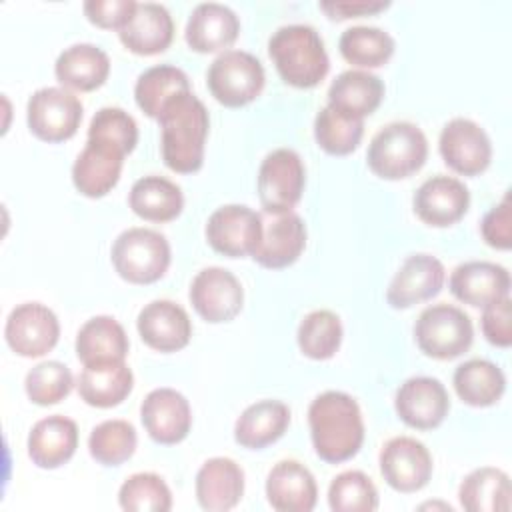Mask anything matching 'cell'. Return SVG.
<instances>
[{"mask_svg": "<svg viewBox=\"0 0 512 512\" xmlns=\"http://www.w3.org/2000/svg\"><path fill=\"white\" fill-rule=\"evenodd\" d=\"M308 426L314 452L328 464L346 462L362 448L364 420L360 406L342 390H326L310 402Z\"/></svg>", "mask_w": 512, "mask_h": 512, "instance_id": "cell-1", "label": "cell"}, {"mask_svg": "<svg viewBox=\"0 0 512 512\" xmlns=\"http://www.w3.org/2000/svg\"><path fill=\"white\" fill-rule=\"evenodd\" d=\"M164 164L180 174H192L204 164L210 116L204 102L192 92L174 96L156 118Z\"/></svg>", "mask_w": 512, "mask_h": 512, "instance_id": "cell-2", "label": "cell"}, {"mask_svg": "<svg viewBox=\"0 0 512 512\" xmlns=\"http://www.w3.org/2000/svg\"><path fill=\"white\" fill-rule=\"evenodd\" d=\"M268 54L280 78L294 88H314L330 68L324 40L310 24L276 28L268 40Z\"/></svg>", "mask_w": 512, "mask_h": 512, "instance_id": "cell-3", "label": "cell"}, {"mask_svg": "<svg viewBox=\"0 0 512 512\" xmlns=\"http://www.w3.org/2000/svg\"><path fill=\"white\" fill-rule=\"evenodd\" d=\"M428 156L424 132L406 120L382 126L370 140L366 162L368 168L384 180H402L418 172Z\"/></svg>", "mask_w": 512, "mask_h": 512, "instance_id": "cell-4", "label": "cell"}, {"mask_svg": "<svg viewBox=\"0 0 512 512\" xmlns=\"http://www.w3.org/2000/svg\"><path fill=\"white\" fill-rule=\"evenodd\" d=\"M110 258L114 270L126 282L152 284L166 274L172 252L164 234L152 228L134 226L116 236Z\"/></svg>", "mask_w": 512, "mask_h": 512, "instance_id": "cell-5", "label": "cell"}, {"mask_svg": "<svg viewBox=\"0 0 512 512\" xmlns=\"http://www.w3.org/2000/svg\"><path fill=\"white\" fill-rule=\"evenodd\" d=\"M414 340L426 356L452 360L472 346L474 326L462 308L438 302L420 312L414 324Z\"/></svg>", "mask_w": 512, "mask_h": 512, "instance_id": "cell-6", "label": "cell"}, {"mask_svg": "<svg viewBox=\"0 0 512 512\" xmlns=\"http://www.w3.org/2000/svg\"><path fill=\"white\" fill-rule=\"evenodd\" d=\"M264 82L266 74L262 62L254 54L236 48L220 52L206 74L210 94L228 108H240L256 100Z\"/></svg>", "mask_w": 512, "mask_h": 512, "instance_id": "cell-7", "label": "cell"}, {"mask_svg": "<svg viewBox=\"0 0 512 512\" xmlns=\"http://www.w3.org/2000/svg\"><path fill=\"white\" fill-rule=\"evenodd\" d=\"M306 184V168L300 154L292 148L268 152L258 168V198L268 214L292 212L300 202Z\"/></svg>", "mask_w": 512, "mask_h": 512, "instance_id": "cell-8", "label": "cell"}, {"mask_svg": "<svg viewBox=\"0 0 512 512\" xmlns=\"http://www.w3.org/2000/svg\"><path fill=\"white\" fill-rule=\"evenodd\" d=\"M82 102L62 86L38 88L26 104L30 132L44 142H64L76 134L82 122Z\"/></svg>", "mask_w": 512, "mask_h": 512, "instance_id": "cell-9", "label": "cell"}, {"mask_svg": "<svg viewBox=\"0 0 512 512\" xmlns=\"http://www.w3.org/2000/svg\"><path fill=\"white\" fill-rule=\"evenodd\" d=\"M4 338L10 350L18 356H44L60 338L58 316L42 302L18 304L6 318Z\"/></svg>", "mask_w": 512, "mask_h": 512, "instance_id": "cell-10", "label": "cell"}, {"mask_svg": "<svg viewBox=\"0 0 512 512\" xmlns=\"http://www.w3.org/2000/svg\"><path fill=\"white\" fill-rule=\"evenodd\" d=\"M262 238V216L246 204H226L216 208L206 222L208 244L228 256H252Z\"/></svg>", "mask_w": 512, "mask_h": 512, "instance_id": "cell-11", "label": "cell"}, {"mask_svg": "<svg viewBox=\"0 0 512 512\" xmlns=\"http://www.w3.org/2000/svg\"><path fill=\"white\" fill-rule=\"evenodd\" d=\"M190 302L200 318L210 324L230 322L244 304V288L240 280L222 266L202 268L190 284Z\"/></svg>", "mask_w": 512, "mask_h": 512, "instance_id": "cell-12", "label": "cell"}, {"mask_svg": "<svg viewBox=\"0 0 512 512\" xmlns=\"http://www.w3.org/2000/svg\"><path fill=\"white\" fill-rule=\"evenodd\" d=\"M438 150L448 168L464 176H476L490 166L492 142L486 130L470 118H452L444 124Z\"/></svg>", "mask_w": 512, "mask_h": 512, "instance_id": "cell-13", "label": "cell"}, {"mask_svg": "<svg viewBox=\"0 0 512 512\" xmlns=\"http://www.w3.org/2000/svg\"><path fill=\"white\" fill-rule=\"evenodd\" d=\"M378 464L386 484L402 494L422 490L432 478V456L412 436L390 438L380 450Z\"/></svg>", "mask_w": 512, "mask_h": 512, "instance_id": "cell-14", "label": "cell"}, {"mask_svg": "<svg viewBox=\"0 0 512 512\" xmlns=\"http://www.w3.org/2000/svg\"><path fill=\"white\" fill-rule=\"evenodd\" d=\"M126 152L118 144L88 136L86 146L72 164V182L88 198L106 196L120 180Z\"/></svg>", "mask_w": 512, "mask_h": 512, "instance_id": "cell-15", "label": "cell"}, {"mask_svg": "<svg viewBox=\"0 0 512 512\" xmlns=\"http://www.w3.org/2000/svg\"><path fill=\"white\" fill-rule=\"evenodd\" d=\"M394 408L406 426L432 430L448 416L450 396L438 378L412 376L396 390Z\"/></svg>", "mask_w": 512, "mask_h": 512, "instance_id": "cell-16", "label": "cell"}, {"mask_svg": "<svg viewBox=\"0 0 512 512\" xmlns=\"http://www.w3.org/2000/svg\"><path fill=\"white\" fill-rule=\"evenodd\" d=\"M140 420L154 442L178 444L192 428V408L182 392L154 388L140 404Z\"/></svg>", "mask_w": 512, "mask_h": 512, "instance_id": "cell-17", "label": "cell"}, {"mask_svg": "<svg viewBox=\"0 0 512 512\" xmlns=\"http://www.w3.org/2000/svg\"><path fill=\"white\" fill-rule=\"evenodd\" d=\"M470 206V192L466 184L448 174H436L424 180L412 198L416 216L436 228L458 222Z\"/></svg>", "mask_w": 512, "mask_h": 512, "instance_id": "cell-18", "label": "cell"}, {"mask_svg": "<svg viewBox=\"0 0 512 512\" xmlns=\"http://www.w3.org/2000/svg\"><path fill=\"white\" fill-rule=\"evenodd\" d=\"M444 264L426 252L410 254L392 276L386 302L392 308H410L418 302L434 298L444 284Z\"/></svg>", "mask_w": 512, "mask_h": 512, "instance_id": "cell-19", "label": "cell"}, {"mask_svg": "<svg viewBox=\"0 0 512 512\" xmlns=\"http://www.w3.org/2000/svg\"><path fill=\"white\" fill-rule=\"evenodd\" d=\"M142 342L158 352L182 350L192 338V322L188 312L172 300L148 302L136 318Z\"/></svg>", "mask_w": 512, "mask_h": 512, "instance_id": "cell-20", "label": "cell"}, {"mask_svg": "<svg viewBox=\"0 0 512 512\" xmlns=\"http://www.w3.org/2000/svg\"><path fill=\"white\" fill-rule=\"evenodd\" d=\"M448 288L456 300L484 308L498 298L510 296V272L496 262L468 260L452 270Z\"/></svg>", "mask_w": 512, "mask_h": 512, "instance_id": "cell-21", "label": "cell"}, {"mask_svg": "<svg viewBox=\"0 0 512 512\" xmlns=\"http://www.w3.org/2000/svg\"><path fill=\"white\" fill-rule=\"evenodd\" d=\"M272 216V214H270ZM306 248V224L296 212L274 214L268 222L262 220V238L252 258L270 270L294 264Z\"/></svg>", "mask_w": 512, "mask_h": 512, "instance_id": "cell-22", "label": "cell"}, {"mask_svg": "<svg viewBox=\"0 0 512 512\" xmlns=\"http://www.w3.org/2000/svg\"><path fill=\"white\" fill-rule=\"evenodd\" d=\"M240 32L238 14L220 2H200L192 8L184 38L196 52H218L234 44Z\"/></svg>", "mask_w": 512, "mask_h": 512, "instance_id": "cell-23", "label": "cell"}, {"mask_svg": "<svg viewBox=\"0 0 512 512\" xmlns=\"http://www.w3.org/2000/svg\"><path fill=\"white\" fill-rule=\"evenodd\" d=\"M196 500L202 510L226 512L232 510L244 494V470L232 458H208L196 472Z\"/></svg>", "mask_w": 512, "mask_h": 512, "instance_id": "cell-24", "label": "cell"}, {"mask_svg": "<svg viewBox=\"0 0 512 512\" xmlns=\"http://www.w3.org/2000/svg\"><path fill=\"white\" fill-rule=\"evenodd\" d=\"M266 498L278 512H310L318 500L314 474L298 460H280L268 472Z\"/></svg>", "mask_w": 512, "mask_h": 512, "instance_id": "cell-25", "label": "cell"}, {"mask_svg": "<svg viewBox=\"0 0 512 512\" xmlns=\"http://www.w3.org/2000/svg\"><path fill=\"white\" fill-rule=\"evenodd\" d=\"M120 42L134 54L164 52L174 38V20L164 4L138 2L130 20L118 30Z\"/></svg>", "mask_w": 512, "mask_h": 512, "instance_id": "cell-26", "label": "cell"}, {"mask_svg": "<svg viewBox=\"0 0 512 512\" xmlns=\"http://www.w3.org/2000/svg\"><path fill=\"white\" fill-rule=\"evenodd\" d=\"M78 448V426L72 418L52 414L38 420L28 434V456L44 470L66 464Z\"/></svg>", "mask_w": 512, "mask_h": 512, "instance_id": "cell-27", "label": "cell"}, {"mask_svg": "<svg viewBox=\"0 0 512 512\" xmlns=\"http://www.w3.org/2000/svg\"><path fill=\"white\" fill-rule=\"evenodd\" d=\"M54 74L62 88L90 92L106 82L110 74V58L100 46L78 42L58 54Z\"/></svg>", "mask_w": 512, "mask_h": 512, "instance_id": "cell-28", "label": "cell"}, {"mask_svg": "<svg viewBox=\"0 0 512 512\" xmlns=\"http://www.w3.org/2000/svg\"><path fill=\"white\" fill-rule=\"evenodd\" d=\"M128 348L126 330L112 316H94L76 334V356L84 366L124 362Z\"/></svg>", "mask_w": 512, "mask_h": 512, "instance_id": "cell-29", "label": "cell"}, {"mask_svg": "<svg viewBox=\"0 0 512 512\" xmlns=\"http://www.w3.org/2000/svg\"><path fill=\"white\" fill-rule=\"evenodd\" d=\"M384 98V82L368 70H344L328 88V106L334 110L364 120L370 116Z\"/></svg>", "mask_w": 512, "mask_h": 512, "instance_id": "cell-30", "label": "cell"}, {"mask_svg": "<svg viewBox=\"0 0 512 512\" xmlns=\"http://www.w3.org/2000/svg\"><path fill=\"white\" fill-rule=\"evenodd\" d=\"M290 408L280 400H258L242 410L234 424V440L250 450H262L284 436Z\"/></svg>", "mask_w": 512, "mask_h": 512, "instance_id": "cell-31", "label": "cell"}, {"mask_svg": "<svg viewBox=\"0 0 512 512\" xmlns=\"http://www.w3.org/2000/svg\"><path fill=\"white\" fill-rule=\"evenodd\" d=\"M128 204L136 216L148 222H170L184 208L182 188L158 174L138 178L128 194Z\"/></svg>", "mask_w": 512, "mask_h": 512, "instance_id": "cell-32", "label": "cell"}, {"mask_svg": "<svg viewBox=\"0 0 512 512\" xmlns=\"http://www.w3.org/2000/svg\"><path fill=\"white\" fill-rule=\"evenodd\" d=\"M80 398L94 408H112L128 398L134 374L126 362L84 366L76 382Z\"/></svg>", "mask_w": 512, "mask_h": 512, "instance_id": "cell-33", "label": "cell"}, {"mask_svg": "<svg viewBox=\"0 0 512 512\" xmlns=\"http://www.w3.org/2000/svg\"><path fill=\"white\" fill-rule=\"evenodd\" d=\"M452 384L464 404L486 408L502 398L506 390V376L494 362L484 358H470L456 366Z\"/></svg>", "mask_w": 512, "mask_h": 512, "instance_id": "cell-34", "label": "cell"}, {"mask_svg": "<svg viewBox=\"0 0 512 512\" xmlns=\"http://www.w3.org/2000/svg\"><path fill=\"white\" fill-rule=\"evenodd\" d=\"M458 500L468 512H508L512 506L510 478L500 468H476L462 480Z\"/></svg>", "mask_w": 512, "mask_h": 512, "instance_id": "cell-35", "label": "cell"}, {"mask_svg": "<svg viewBox=\"0 0 512 512\" xmlns=\"http://www.w3.org/2000/svg\"><path fill=\"white\" fill-rule=\"evenodd\" d=\"M192 90L186 72L172 64H156L140 72L134 84V98L140 110L158 118L162 108L178 94Z\"/></svg>", "mask_w": 512, "mask_h": 512, "instance_id": "cell-36", "label": "cell"}, {"mask_svg": "<svg viewBox=\"0 0 512 512\" xmlns=\"http://www.w3.org/2000/svg\"><path fill=\"white\" fill-rule=\"evenodd\" d=\"M394 48L396 42L386 30L368 24H356L346 28L338 40V50L342 58L360 68L384 66L394 54Z\"/></svg>", "mask_w": 512, "mask_h": 512, "instance_id": "cell-37", "label": "cell"}, {"mask_svg": "<svg viewBox=\"0 0 512 512\" xmlns=\"http://www.w3.org/2000/svg\"><path fill=\"white\" fill-rule=\"evenodd\" d=\"M136 428L128 420L112 418L96 424L88 436L90 456L102 466H120L136 452Z\"/></svg>", "mask_w": 512, "mask_h": 512, "instance_id": "cell-38", "label": "cell"}, {"mask_svg": "<svg viewBox=\"0 0 512 512\" xmlns=\"http://www.w3.org/2000/svg\"><path fill=\"white\" fill-rule=\"evenodd\" d=\"M296 340L304 356L312 360H328L342 344V322L332 310H312L302 318Z\"/></svg>", "mask_w": 512, "mask_h": 512, "instance_id": "cell-39", "label": "cell"}, {"mask_svg": "<svg viewBox=\"0 0 512 512\" xmlns=\"http://www.w3.org/2000/svg\"><path fill=\"white\" fill-rule=\"evenodd\" d=\"M362 136H364V120L350 118L328 104L320 108V112L314 118L316 144L332 156H346L354 152Z\"/></svg>", "mask_w": 512, "mask_h": 512, "instance_id": "cell-40", "label": "cell"}, {"mask_svg": "<svg viewBox=\"0 0 512 512\" xmlns=\"http://www.w3.org/2000/svg\"><path fill=\"white\" fill-rule=\"evenodd\" d=\"M118 504L126 512H168L172 508V492L162 476L136 472L122 482Z\"/></svg>", "mask_w": 512, "mask_h": 512, "instance_id": "cell-41", "label": "cell"}, {"mask_svg": "<svg viewBox=\"0 0 512 512\" xmlns=\"http://www.w3.org/2000/svg\"><path fill=\"white\" fill-rule=\"evenodd\" d=\"M380 504L374 482L360 470H346L332 478L328 506L334 512H374Z\"/></svg>", "mask_w": 512, "mask_h": 512, "instance_id": "cell-42", "label": "cell"}, {"mask_svg": "<svg viewBox=\"0 0 512 512\" xmlns=\"http://www.w3.org/2000/svg\"><path fill=\"white\" fill-rule=\"evenodd\" d=\"M74 386L70 368L58 360H44L32 366L24 378L28 398L38 406H52L64 400Z\"/></svg>", "mask_w": 512, "mask_h": 512, "instance_id": "cell-43", "label": "cell"}, {"mask_svg": "<svg viewBox=\"0 0 512 512\" xmlns=\"http://www.w3.org/2000/svg\"><path fill=\"white\" fill-rule=\"evenodd\" d=\"M88 136L110 140L130 154L138 144V124L126 110L118 106H104L92 116Z\"/></svg>", "mask_w": 512, "mask_h": 512, "instance_id": "cell-44", "label": "cell"}, {"mask_svg": "<svg viewBox=\"0 0 512 512\" xmlns=\"http://www.w3.org/2000/svg\"><path fill=\"white\" fill-rule=\"evenodd\" d=\"M480 232L484 242L492 248L508 250L512 246V206L508 192L484 214L480 222Z\"/></svg>", "mask_w": 512, "mask_h": 512, "instance_id": "cell-45", "label": "cell"}, {"mask_svg": "<svg viewBox=\"0 0 512 512\" xmlns=\"http://www.w3.org/2000/svg\"><path fill=\"white\" fill-rule=\"evenodd\" d=\"M482 334L486 340L498 348H508L512 344V312H510V296L498 298L484 306L480 318Z\"/></svg>", "mask_w": 512, "mask_h": 512, "instance_id": "cell-46", "label": "cell"}, {"mask_svg": "<svg viewBox=\"0 0 512 512\" xmlns=\"http://www.w3.org/2000/svg\"><path fill=\"white\" fill-rule=\"evenodd\" d=\"M138 2L134 0H86L82 4L88 20L100 28H122L134 14Z\"/></svg>", "mask_w": 512, "mask_h": 512, "instance_id": "cell-47", "label": "cell"}, {"mask_svg": "<svg viewBox=\"0 0 512 512\" xmlns=\"http://www.w3.org/2000/svg\"><path fill=\"white\" fill-rule=\"evenodd\" d=\"M388 6H390L388 0H352V2L350 0H324V2H320V8L334 20L376 14Z\"/></svg>", "mask_w": 512, "mask_h": 512, "instance_id": "cell-48", "label": "cell"}, {"mask_svg": "<svg viewBox=\"0 0 512 512\" xmlns=\"http://www.w3.org/2000/svg\"><path fill=\"white\" fill-rule=\"evenodd\" d=\"M436 506H444L446 510H452V506H450V504H422L420 508H436Z\"/></svg>", "mask_w": 512, "mask_h": 512, "instance_id": "cell-49", "label": "cell"}]
</instances>
